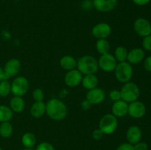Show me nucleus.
<instances>
[{"label":"nucleus","instance_id":"obj_13","mask_svg":"<svg viewBox=\"0 0 151 150\" xmlns=\"http://www.w3.org/2000/svg\"><path fill=\"white\" fill-rule=\"evenodd\" d=\"M106 99V93L100 88H95L89 90L86 94V100L91 105H96L103 102Z\"/></svg>","mask_w":151,"mask_h":150},{"label":"nucleus","instance_id":"obj_33","mask_svg":"<svg viewBox=\"0 0 151 150\" xmlns=\"http://www.w3.org/2000/svg\"><path fill=\"white\" fill-rule=\"evenodd\" d=\"M134 150H147L148 149V145L145 142H139L137 143L134 145Z\"/></svg>","mask_w":151,"mask_h":150},{"label":"nucleus","instance_id":"obj_8","mask_svg":"<svg viewBox=\"0 0 151 150\" xmlns=\"http://www.w3.org/2000/svg\"><path fill=\"white\" fill-rule=\"evenodd\" d=\"M146 106L142 101L137 100L128 104V114L134 119H141L146 114Z\"/></svg>","mask_w":151,"mask_h":150},{"label":"nucleus","instance_id":"obj_20","mask_svg":"<svg viewBox=\"0 0 151 150\" xmlns=\"http://www.w3.org/2000/svg\"><path fill=\"white\" fill-rule=\"evenodd\" d=\"M83 86L88 91L97 88L99 84V79L97 76L94 74H86L83 76L82 79Z\"/></svg>","mask_w":151,"mask_h":150},{"label":"nucleus","instance_id":"obj_41","mask_svg":"<svg viewBox=\"0 0 151 150\" xmlns=\"http://www.w3.org/2000/svg\"><path fill=\"white\" fill-rule=\"evenodd\" d=\"M150 35H151V34H150Z\"/></svg>","mask_w":151,"mask_h":150},{"label":"nucleus","instance_id":"obj_37","mask_svg":"<svg viewBox=\"0 0 151 150\" xmlns=\"http://www.w3.org/2000/svg\"><path fill=\"white\" fill-rule=\"evenodd\" d=\"M91 104H90L89 101L86 99L84 100V101L81 103V107H82V108L85 110H89L90 107H91Z\"/></svg>","mask_w":151,"mask_h":150},{"label":"nucleus","instance_id":"obj_1","mask_svg":"<svg viewBox=\"0 0 151 150\" xmlns=\"http://www.w3.org/2000/svg\"><path fill=\"white\" fill-rule=\"evenodd\" d=\"M66 104L58 99H51L46 104V113L54 121H61L67 116Z\"/></svg>","mask_w":151,"mask_h":150},{"label":"nucleus","instance_id":"obj_36","mask_svg":"<svg viewBox=\"0 0 151 150\" xmlns=\"http://www.w3.org/2000/svg\"><path fill=\"white\" fill-rule=\"evenodd\" d=\"M151 0H132L133 2L138 6H145L150 2Z\"/></svg>","mask_w":151,"mask_h":150},{"label":"nucleus","instance_id":"obj_9","mask_svg":"<svg viewBox=\"0 0 151 150\" xmlns=\"http://www.w3.org/2000/svg\"><path fill=\"white\" fill-rule=\"evenodd\" d=\"M134 29L137 35L144 38L151 34V24L146 19L139 18L134 21Z\"/></svg>","mask_w":151,"mask_h":150},{"label":"nucleus","instance_id":"obj_24","mask_svg":"<svg viewBox=\"0 0 151 150\" xmlns=\"http://www.w3.org/2000/svg\"><path fill=\"white\" fill-rule=\"evenodd\" d=\"M96 49L100 54L109 53L111 49V45L106 39H98L96 42Z\"/></svg>","mask_w":151,"mask_h":150},{"label":"nucleus","instance_id":"obj_19","mask_svg":"<svg viewBox=\"0 0 151 150\" xmlns=\"http://www.w3.org/2000/svg\"><path fill=\"white\" fill-rule=\"evenodd\" d=\"M10 107L13 113H20L25 108V101L22 96H14L10 99Z\"/></svg>","mask_w":151,"mask_h":150},{"label":"nucleus","instance_id":"obj_23","mask_svg":"<svg viewBox=\"0 0 151 150\" xmlns=\"http://www.w3.org/2000/svg\"><path fill=\"white\" fill-rule=\"evenodd\" d=\"M13 116V112L10 107L0 104V122L10 121Z\"/></svg>","mask_w":151,"mask_h":150},{"label":"nucleus","instance_id":"obj_16","mask_svg":"<svg viewBox=\"0 0 151 150\" xmlns=\"http://www.w3.org/2000/svg\"><path fill=\"white\" fill-rule=\"evenodd\" d=\"M145 57V52L143 49L134 48L128 51L127 62L131 65L138 64L141 63Z\"/></svg>","mask_w":151,"mask_h":150},{"label":"nucleus","instance_id":"obj_11","mask_svg":"<svg viewBox=\"0 0 151 150\" xmlns=\"http://www.w3.org/2000/svg\"><path fill=\"white\" fill-rule=\"evenodd\" d=\"M21 67H22V63L19 60L16 58H12L9 60L5 63L3 69L7 79H8L10 77L16 76L20 71Z\"/></svg>","mask_w":151,"mask_h":150},{"label":"nucleus","instance_id":"obj_27","mask_svg":"<svg viewBox=\"0 0 151 150\" xmlns=\"http://www.w3.org/2000/svg\"><path fill=\"white\" fill-rule=\"evenodd\" d=\"M11 93V84L7 79L0 81V96L6 97Z\"/></svg>","mask_w":151,"mask_h":150},{"label":"nucleus","instance_id":"obj_2","mask_svg":"<svg viewBox=\"0 0 151 150\" xmlns=\"http://www.w3.org/2000/svg\"><path fill=\"white\" fill-rule=\"evenodd\" d=\"M77 69L83 75L94 74L99 69L98 61L91 55H84L77 62Z\"/></svg>","mask_w":151,"mask_h":150},{"label":"nucleus","instance_id":"obj_35","mask_svg":"<svg viewBox=\"0 0 151 150\" xmlns=\"http://www.w3.org/2000/svg\"><path fill=\"white\" fill-rule=\"evenodd\" d=\"M144 68L147 71L151 72V55L148 56L145 59Z\"/></svg>","mask_w":151,"mask_h":150},{"label":"nucleus","instance_id":"obj_22","mask_svg":"<svg viewBox=\"0 0 151 150\" xmlns=\"http://www.w3.org/2000/svg\"><path fill=\"white\" fill-rule=\"evenodd\" d=\"M22 143L26 149H32L36 144V138L32 132H26L22 135Z\"/></svg>","mask_w":151,"mask_h":150},{"label":"nucleus","instance_id":"obj_18","mask_svg":"<svg viewBox=\"0 0 151 150\" xmlns=\"http://www.w3.org/2000/svg\"><path fill=\"white\" fill-rule=\"evenodd\" d=\"M46 113V104L44 101H35L30 107L31 116L35 119H40Z\"/></svg>","mask_w":151,"mask_h":150},{"label":"nucleus","instance_id":"obj_34","mask_svg":"<svg viewBox=\"0 0 151 150\" xmlns=\"http://www.w3.org/2000/svg\"><path fill=\"white\" fill-rule=\"evenodd\" d=\"M116 150H134V145L129 143H124L116 148Z\"/></svg>","mask_w":151,"mask_h":150},{"label":"nucleus","instance_id":"obj_29","mask_svg":"<svg viewBox=\"0 0 151 150\" xmlns=\"http://www.w3.org/2000/svg\"><path fill=\"white\" fill-rule=\"evenodd\" d=\"M142 47L145 51H151V35L143 38Z\"/></svg>","mask_w":151,"mask_h":150},{"label":"nucleus","instance_id":"obj_39","mask_svg":"<svg viewBox=\"0 0 151 150\" xmlns=\"http://www.w3.org/2000/svg\"><path fill=\"white\" fill-rule=\"evenodd\" d=\"M23 150H34V149H23Z\"/></svg>","mask_w":151,"mask_h":150},{"label":"nucleus","instance_id":"obj_32","mask_svg":"<svg viewBox=\"0 0 151 150\" xmlns=\"http://www.w3.org/2000/svg\"><path fill=\"white\" fill-rule=\"evenodd\" d=\"M103 135H104V133H103V131L100 128L94 129L92 132V138L94 140H96V141H99V140L101 139L103 137Z\"/></svg>","mask_w":151,"mask_h":150},{"label":"nucleus","instance_id":"obj_25","mask_svg":"<svg viewBox=\"0 0 151 150\" xmlns=\"http://www.w3.org/2000/svg\"><path fill=\"white\" fill-rule=\"evenodd\" d=\"M13 132V126L9 121L1 122L0 124V135L2 138H10Z\"/></svg>","mask_w":151,"mask_h":150},{"label":"nucleus","instance_id":"obj_15","mask_svg":"<svg viewBox=\"0 0 151 150\" xmlns=\"http://www.w3.org/2000/svg\"><path fill=\"white\" fill-rule=\"evenodd\" d=\"M142 132L141 128L137 125L131 126L127 130V141H128V143L132 145L139 142L142 139Z\"/></svg>","mask_w":151,"mask_h":150},{"label":"nucleus","instance_id":"obj_17","mask_svg":"<svg viewBox=\"0 0 151 150\" xmlns=\"http://www.w3.org/2000/svg\"><path fill=\"white\" fill-rule=\"evenodd\" d=\"M112 114L116 118H121L128 114V103L123 100L114 101L112 105Z\"/></svg>","mask_w":151,"mask_h":150},{"label":"nucleus","instance_id":"obj_26","mask_svg":"<svg viewBox=\"0 0 151 150\" xmlns=\"http://www.w3.org/2000/svg\"><path fill=\"white\" fill-rule=\"evenodd\" d=\"M128 54V51L127 50V49L125 47L120 46H118L116 48L114 56L118 63H122V62L127 61Z\"/></svg>","mask_w":151,"mask_h":150},{"label":"nucleus","instance_id":"obj_31","mask_svg":"<svg viewBox=\"0 0 151 150\" xmlns=\"http://www.w3.org/2000/svg\"><path fill=\"white\" fill-rule=\"evenodd\" d=\"M36 150H55V148L50 143L41 142L37 146Z\"/></svg>","mask_w":151,"mask_h":150},{"label":"nucleus","instance_id":"obj_6","mask_svg":"<svg viewBox=\"0 0 151 150\" xmlns=\"http://www.w3.org/2000/svg\"><path fill=\"white\" fill-rule=\"evenodd\" d=\"M29 81L26 77L19 76L11 83V93L16 96H23L29 91Z\"/></svg>","mask_w":151,"mask_h":150},{"label":"nucleus","instance_id":"obj_30","mask_svg":"<svg viewBox=\"0 0 151 150\" xmlns=\"http://www.w3.org/2000/svg\"><path fill=\"white\" fill-rule=\"evenodd\" d=\"M109 97H110V99L114 102L119 101V100H121L122 98H121L120 91H119V90H112L109 93Z\"/></svg>","mask_w":151,"mask_h":150},{"label":"nucleus","instance_id":"obj_14","mask_svg":"<svg viewBox=\"0 0 151 150\" xmlns=\"http://www.w3.org/2000/svg\"><path fill=\"white\" fill-rule=\"evenodd\" d=\"M92 4L97 11L109 13L116 7L117 0H93Z\"/></svg>","mask_w":151,"mask_h":150},{"label":"nucleus","instance_id":"obj_28","mask_svg":"<svg viewBox=\"0 0 151 150\" xmlns=\"http://www.w3.org/2000/svg\"><path fill=\"white\" fill-rule=\"evenodd\" d=\"M32 98L35 101H43L44 99V92L41 88H36L32 92Z\"/></svg>","mask_w":151,"mask_h":150},{"label":"nucleus","instance_id":"obj_4","mask_svg":"<svg viewBox=\"0 0 151 150\" xmlns=\"http://www.w3.org/2000/svg\"><path fill=\"white\" fill-rule=\"evenodd\" d=\"M120 93L122 100L129 104L138 100L140 96V89L137 84L130 81L124 83L120 90Z\"/></svg>","mask_w":151,"mask_h":150},{"label":"nucleus","instance_id":"obj_38","mask_svg":"<svg viewBox=\"0 0 151 150\" xmlns=\"http://www.w3.org/2000/svg\"><path fill=\"white\" fill-rule=\"evenodd\" d=\"M3 79H7L6 77V75L4 74V70H3L2 68L0 67V81L3 80Z\"/></svg>","mask_w":151,"mask_h":150},{"label":"nucleus","instance_id":"obj_21","mask_svg":"<svg viewBox=\"0 0 151 150\" xmlns=\"http://www.w3.org/2000/svg\"><path fill=\"white\" fill-rule=\"evenodd\" d=\"M78 60L74 57L70 55H65L60 60V66L63 69L66 71H71L77 68Z\"/></svg>","mask_w":151,"mask_h":150},{"label":"nucleus","instance_id":"obj_10","mask_svg":"<svg viewBox=\"0 0 151 150\" xmlns=\"http://www.w3.org/2000/svg\"><path fill=\"white\" fill-rule=\"evenodd\" d=\"M112 32L110 25L105 22H100L94 25L92 28L91 33L94 38L98 39H106L111 35Z\"/></svg>","mask_w":151,"mask_h":150},{"label":"nucleus","instance_id":"obj_3","mask_svg":"<svg viewBox=\"0 0 151 150\" xmlns=\"http://www.w3.org/2000/svg\"><path fill=\"white\" fill-rule=\"evenodd\" d=\"M115 77L121 83H126L131 81L134 74V69L128 62L118 63L114 70Z\"/></svg>","mask_w":151,"mask_h":150},{"label":"nucleus","instance_id":"obj_40","mask_svg":"<svg viewBox=\"0 0 151 150\" xmlns=\"http://www.w3.org/2000/svg\"><path fill=\"white\" fill-rule=\"evenodd\" d=\"M0 150H3V149H1V147H0Z\"/></svg>","mask_w":151,"mask_h":150},{"label":"nucleus","instance_id":"obj_12","mask_svg":"<svg viewBox=\"0 0 151 150\" xmlns=\"http://www.w3.org/2000/svg\"><path fill=\"white\" fill-rule=\"evenodd\" d=\"M82 79V74L78 69H73V70L68 71L67 73L65 75L64 81L67 86L70 88H75L81 84Z\"/></svg>","mask_w":151,"mask_h":150},{"label":"nucleus","instance_id":"obj_7","mask_svg":"<svg viewBox=\"0 0 151 150\" xmlns=\"http://www.w3.org/2000/svg\"><path fill=\"white\" fill-rule=\"evenodd\" d=\"M97 61L99 68L105 72L114 71L118 63L114 54L111 53L101 54Z\"/></svg>","mask_w":151,"mask_h":150},{"label":"nucleus","instance_id":"obj_5","mask_svg":"<svg viewBox=\"0 0 151 150\" xmlns=\"http://www.w3.org/2000/svg\"><path fill=\"white\" fill-rule=\"evenodd\" d=\"M118 126L117 118L113 114H106L101 118L99 122V128L104 135H111L116 131Z\"/></svg>","mask_w":151,"mask_h":150}]
</instances>
